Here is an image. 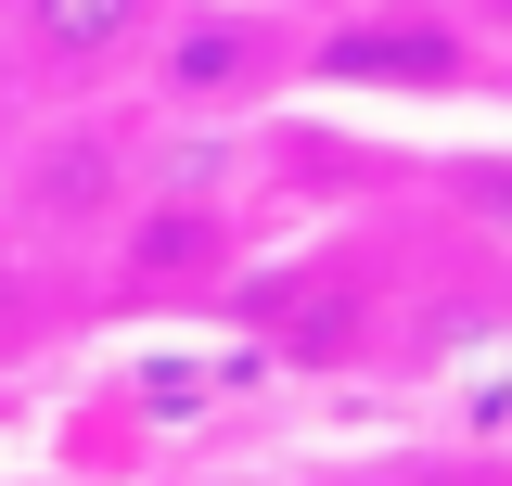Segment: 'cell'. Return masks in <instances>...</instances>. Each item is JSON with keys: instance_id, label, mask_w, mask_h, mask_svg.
I'll return each mask as SVG.
<instances>
[{"instance_id": "obj_1", "label": "cell", "mask_w": 512, "mask_h": 486, "mask_svg": "<svg viewBox=\"0 0 512 486\" xmlns=\"http://www.w3.org/2000/svg\"><path fill=\"white\" fill-rule=\"evenodd\" d=\"M295 77H308V13H282V0H167V26L141 52V90L205 128L282 103Z\"/></svg>"}, {"instance_id": "obj_2", "label": "cell", "mask_w": 512, "mask_h": 486, "mask_svg": "<svg viewBox=\"0 0 512 486\" xmlns=\"http://www.w3.org/2000/svg\"><path fill=\"white\" fill-rule=\"evenodd\" d=\"M154 26H167V0H0V128L128 90Z\"/></svg>"}, {"instance_id": "obj_3", "label": "cell", "mask_w": 512, "mask_h": 486, "mask_svg": "<svg viewBox=\"0 0 512 486\" xmlns=\"http://www.w3.org/2000/svg\"><path fill=\"white\" fill-rule=\"evenodd\" d=\"M141 180H154V167H128V141L103 128V103H64V116H26V128H13L0 218H13L26 243H103Z\"/></svg>"}, {"instance_id": "obj_4", "label": "cell", "mask_w": 512, "mask_h": 486, "mask_svg": "<svg viewBox=\"0 0 512 486\" xmlns=\"http://www.w3.org/2000/svg\"><path fill=\"white\" fill-rule=\"evenodd\" d=\"M308 77H346V90H461L474 77V39L448 13H397V0H346L308 26Z\"/></svg>"}, {"instance_id": "obj_5", "label": "cell", "mask_w": 512, "mask_h": 486, "mask_svg": "<svg viewBox=\"0 0 512 486\" xmlns=\"http://www.w3.org/2000/svg\"><path fill=\"white\" fill-rule=\"evenodd\" d=\"M231 269V205H205V180H141L116 218V295L154 307V295H205Z\"/></svg>"}, {"instance_id": "obj_6", "label": "cell", "mask_w": 512, "mask_h": 486, "mask_svg": "<svg viewBox=\"0 0 512 486\" xmlns=\"http://www.w3.org/2000/svg\"><path fill=\"white\" fill-rule=\"evenodd\" d=\"M13 333H26V231L0 218V346H13Z\"/></svg>"}, {"instance_id": "obj_7", "label": "cell", "mask_w": 512, "mask_h": 486, "mask_svg": "<svg viewBox=\"0 0 512 486\" xmlns=\"http://www.w3.org/2000/svg\"><path fill=\"white\" fill-rule=\"evenodd\" d=\"M282 13H308V26H320V13H346V0H282Z\"/></svg>"}]
</instances>
